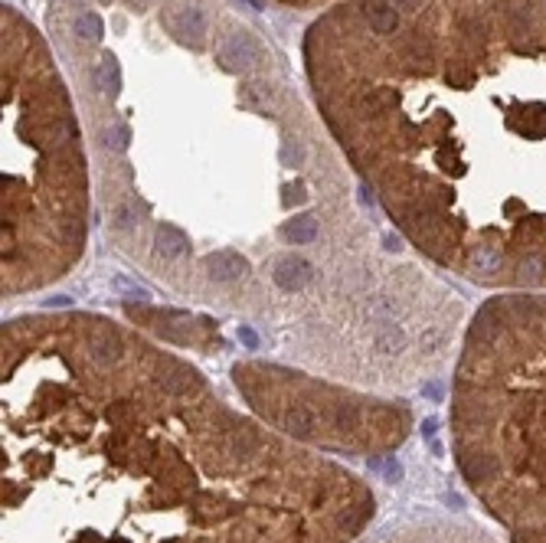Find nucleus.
<instances>
[{
  "instance_id": "nucleus-4",
  "label": "nucleus",
  "mask_w": 546,
  "mask_h": 543,
  "mask_svg": "<svg viewBox=\"0 0 546 543\" xmlns=\"http://www.w3.org/2000/svg\"><path fill=\"white\" fill-rule=\"evenodd\" d=\"M4 98L17 108L23 164L4 161L0 295H39L69 278L89 246V174L63 82L30 37L4 13Z\"/></svg>"
},
{
  "instance_id": "nucleus-3",
  "label": "nucleus",
  "mask_w": 546,
  "mask_h": 543,
  "mask_svg": "<svg viewBox=\"0 0 546 543\" xmlns=\"http://www.w3.org/2000/svg\"><path fill=\"white\" fill-rule=\"evenodd\" d=\"M455 455L514 543H546V292H498L464 327Z\"/></svg>"
},
{
  "instance_id": "nucleus-2",
  "label": "nucleus",
  "mask_w": 546,
  "mask_h": 543,
  "mask_svg": "<svg viewBox=\"0 0 546 543\" xmlns=\"http://www.w3.org/2000/svg\"><path fill=\"white\" fill-rule=\"evenodd\" d=\"M304 49L396 233L462 282L546 292V0H360Z\"/></svg>"
},
{
  "instance_id": "nucleus-1",
  "label": "nucleus",
  "mask_w": 546,
  "mask_h": 543,
  "mask_svg": "<svg viewBox=\"0 0 546 543\" xmlns=\"http://www.w3.org/2000/svg\"><path fill=\"white\" fill-rule=\"evenodd\" d=\"M13 543H344L373 495L285 452L197 367L95 311L4 321Z\"/></svg>"
}]
</instances>
